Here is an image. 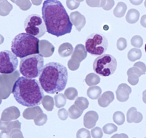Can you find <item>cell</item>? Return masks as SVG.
Returning <instances> with one entry per match:
<instances>
[{
    "mask_svg": "<svg viewBox=\"0 0 146 138\" xmlns=\"http://www.w3.org/2000/svg\"><path fill=\"white\" fill-rule=\"evenodd\" d=\"M47 32L59 37L71 33L73 23L65 8L58 0H46L42 7Z\"/></svg>",
    "mask_w": 146,
    "mask_h": 138,
    "instance_id": "cell-1",
    "label": "cell"
},
{
    "mask_svg": "<svg viewBox=\"0 0 146 138\" xmlns=\"http://www.w3.org/2000/svg\"><path fill=\"white\" fill-rule=\"evenodd\" d=\"M12 93L18 104L28 107L39 105L44 97L43 90L39 82L24 76L19 77L15 81Z\"/></svg>",
    "mask_w": 146,
    "mask_h": 138,
    "instance_id": "cell-2",
    "label": "cell"
},
{
    "mask_svg": "<svg viewBox=\"0 0 146 138\" xmlns=\"http://www.w3.org/2000/svg\"><path fill=\"white\" fill-rule=\"evenodd\" d=\"M68 80L67 68L59 62H50L44 66L39 76V82L44 92L49 94L61 92Z\"/></svg>",
    "mask_w": 146,
    "mask_h": 138,
    "instance_id": "cell-3",
    "label": "cell"
},
{
    "mask_svg": "<svg viewBox=\"0 0 146 138\" xmlns=\"http://www.w3.org/2000/svg\"><path fill=\"white\" fill-rule=\"evenodd\" d=\"M39 40L27 33L17 35L11 42V52L22 59L27 56L39 54Z\"/></svg>",
    "mask_w": 146,
    "mask_h": 138,
    "instance_id": "cell-4",
    "label": "cell"
},
{
    "mask_svg": "<svg viewBox=\"0 0 146 138\" xmlns=\"http://www.w3.org/2000/svg\"><path fill=\"white\" fill-rule=\"evenodd\" d=\"M43 68V56L40 54H36L21 59L19 71L24 77L28 79H35L39 76Z\"/></svg>",
    "mask_w": 146,
    "mask_h": 138,
    "instance_id": "cell-5",
    "label": "cell"
},
{
    "mask_svg": "<svg viewBox=\"0 0 146 138\" xmlns=\"http://www.w3.org/2000/svg\"><path fill=\"white\" fill-rule=\"evenodd\" d=\"M94 71L99 75L107 77L112 75L117 68L116 58L109 54H102L96 58L93 65Z\"/></svg>",
    "mask_w": 146,
    "mask_h": 138,
    "instance_id": "cell-6",
    "label": "cell"
},
{
    "mask_svg": "<svg viewBox=\"0 0 146 138\" xmlns=\"http://www.w3.org/2000/svg\"><path fill=\"white\" fill-rule=\"evenodd\" d=\"M108 40L102 34L93 33L89 35L85 42L87 52L94 56H101L106 52Z\"/></svg>",
    "mask_w": 146,
    "mask_h": 138,
    "instance_id": "cell-7",
    "label": "cell"
},
{
    "mask_svg": "<svg viewBox=\"0 0 146 138\" xmlns=\"http://www.w3.org/2000/svg\"><path fill=\"white\" fill-rule=\"evenodd\" d=\"M24 28L27 33L36 38L43 36L47 32L44 22L40 15L32 14L25 19Z\"/></svg>",
    "mask_w": 146,
    "mask_h": 138,
    "instance_id": "cell-8",
    "label": "cell"
},
{
    "mask_svg": "<svg viewBox=\"0 0 146 138\" xmlns=\"http://www.w3.org/2000/svg\"><path fill=\"white\" fill-rule=\"evenodd\" d=\"M18 66V57L11 51L0 52V73L10 74L14 72Z\"/></svg>",
    "mask_w": 146,
    "mask_h": 138,
    "instance_id": "cell-9",
    "label": "cell"
},
{
    "mask_svg": "<svg viewBox=\"0 0 146 138\" xmlns=\"http://www.w3.org/2000/svg\"><path fill=\"white\" fill-rule=\"evenodd\" d=\"M131 93V88L130 86L124 83L121 84L116 90L117 100L120 102H125L128 101Z\"/></svg>",
    "mask_w": 146,
    "mask_h": 138,
    "instance_id": "cell-10",
    "label": "cell"
},
{
    "mask_svg": "<svg viewBox=\"0 0 146 138\" xmlns=\"http://www.w3.org/2000/svg\"><path fill=\"white\" fill-rule=\"evenodd\" d=\"M128 82L131 86H135L139 82V78L143 74L141 70L137 67L133 66L128 69L127 71Z\"/></svg>",
    "mask_w": 146,
    "mask_h": 138,
    "instance_id": "cell-11",
    "label": "cell"
},
{
    "mask_svg": "<svg viewBox=\"0 0 146 138\" xmlns=\"http://www.w3.org/2000/svg\"><path fill=\"white\" fill-rule=\"evenodd\" d=\"M98 113L93 111L86 113L84 117V125L88 129H92L96 126V122L98 120Z\"/></svg>",
    "mask_w": 146,
    "mask_h": 138,
    "instance_id": "cell-12",
    "label": "cell"
},
{
    "mask_svg": "<svg viewBox=\"0 0 146 138\" xmlns=\"http://www.w3.org/2000/svg\"><path fill=\"white\" fill-rule=\"evenodd\" d=\"M127 122L128 123H139L143 120L142 113L138 112L135 107H131L127 112Z\"/></svg>",
    "mask_w": 146,
    "mask_h": 138,
    "instance_id": "cell-13",
    "label": "cell"
},
{
    "mask_svg": "<svg viewBox=\"0 0 146 138\" xmlns=\"http://www.w3.org/2000/svg\"><path fill=\"white\" fill-rule=\"evenodd\" d=\"M70 19H71V21L73 22L76 28L79 31H80L81 29L86 24L85 17L78 11L74 12L73 13H72L70 15Z\"/></svg>",
    "mask_w": 146,
    "mask_h": 138,
    "instance_id": "cell-14",
    "label": "cell"
},
{
    "mask_svg": "<svg viewBox=\"0 0 146 138\" xmlns=\"http://www.w3.org/2000/svg\"><path fill=\"white\" fill-rule=\"evenodd\" d=\"M114 100V94L111 91L104 92L101 96L100 97L98 100V103L100 106L102 107H106Z\"/></svg>",
    "mask_w": 146,
    "mask_h": 138,
    "instance_id": "cell-15",
    "label": "cell"
},
{
    "mask_svg": "<svg viewBox=\"0 0 146 138\" xmlns=\"http://www.w3.org/2000/svg\"><path fill=\"white\" fill-rule=\"evenodd\" d=\"M87 55V52L84 46L82 44H79L75 47V52L73 54L72 58H77L78 61L80 62L84 60Z\"/></svg>",
    "mask_w": 146,
    "mask_h": 138,
    "instance_id": "cell-16",
    "label": "cell"
},
{
    "mask_svg": "<svg viewBox=\"0 0 146 138\" xmlns=\"http://www.w3.org/2000/svg\"><path fill=\"white\" fill-rule=\"evenodd\" d=\"M139 16L140 14L137 10L135 9H130L127 13L126 15V20L127 22L130 24H134L138 21Z\"/></svg>",
    "mask_w": 146,
    "mask_h": 138,
    "instance_id": "cell-17",
    "label": "cell"
},
{
    "mask_svg": "<svg viewBox=\"0 0 146 138\" xmlns=\"http://www.w3.org/2000/svg\"><path fill=\"white\" fill-rule=\"evenodd\" d=\"M127 10V5L122 2L117 3V6L113 10V15L117 17H123Z\"/></svg>",
    "mask_w": 146,
    "mask_h": 138,
    "instance_id": "cell-18",
    "label": "cell"
},
{
    "mask_svg": "<svg viewBox=\"0 0 146 138\" xmlns=\"http://www.w3.org/2000/svg\"><path fill=\"white\" fill-rule=\"evenodd\" d=\"M102 89L100 86H91L87 90V96L92 100H97L100 98Z\"/></svg>",
    "mask_w": 146,
    "mask_h": 138,
    "instance_id": "cell-19",
    "label": "cell"
},
{
    "mask_svg": "<svg viewBox=\"0 0 146 138\" xmlns=\"http://www.w3.org/2000/svg\"><path fill=\"white\" fill-rule=\"evenodd\" d=\"M86 82L88 86H95L100 83V77L94 73L89 74L86 78Z\"/></svg>",
    "mask_w": 146,
    "mask_h": 138,
    "instance_id": "cell-20",
    "label": "cell"
},
{
    "mask_svg": "<svg viewBox=\"0 0 146 138\" xmlns=\"http://www.w3.org/2000/svg\"><path fill=\"white\" fill-rule=\"evenodd\" d=\"M142 51L139 48H132L128 53V58L129 61L134 62L137 60H139L142 57Z\"/></svg>",
    "mask_w": 146,
    "mask_h": 138,
    "instance_id": "cell-21",
    "label": "cell"
},
{
    "mask_svg": "<svg viewBox=\"0 0 146 138\" xmlns=\"http://www.w3.org/2000/svg\"><path fill=\"white\" fill-rule=\"evenodd\" d=\"M60 48V54L62 57L68 56L73 52V47L69 43H64Z\"/></svg>",
    "mask_w": 146,
    "mask_h": 138,
    "instance_id": "cell-22",
    "label": "cell"
},
{
    "mask_svg": "<svg viewBox=\"0 0 146 138\" xmlns=\"http://www.w3.org/2000/svg\"><path fill=\"white\" fill-rule=\"evenodd\" d=\"M113 120L117 125H121L125 122V115L121 111H116L113 115Z\"/></svg>",
    "mask_w": 146,
    "mask_h": 138,
    "instance_id": "cell-23",
    "label": "cell"
},
{
    "mask_svg": "<svg viewBox=\"0 0 146 138\" xmlns=\"http://www.w3.org/2000/svg\"><path fill=\"white\" fill-rule=\"evenodd\" d=\"M69 116L70 118L73 119H76L78 117H79L82 113L83 111L80 110L79 108H78L76 107H75L74 105H73L69 109Z\"/></svg>",
    "mask_w": 146,
    "mask_h": 138,
    "instance_id": "cell-24",
    "label": "cell"
},
{
    "mask_svg": "<svg viewBox=\"0 0 146 138\" xmlns=\"http://www.w3.org/2000/svg\"><path fill=\"white\" fill-rule=\"evenodd\" d=\"M75 104L79 108H80L82 111H83L88 108L89 105V102L86 98L79 97L76 99Z\"/></svg>",
    "mask_w": 146,
    "mask_h": 138,
    "instance_id": "cell-25",
    "label": "cell"
},
{
    "mask_svg": "<svg viewBox=\"0 0 146 138\" xmlns=\"http://www.w3.org/2000/svg\"><path fill=\"white\" fill-rule=\"evenodd\" d=\"M143 43V39L139 35H135L131 39V44L134 47L140 48L142 46Z\"/></svg>",
    "mask_w": 146,
    "mask_h": 138,
    "instance_id": "cell-26",
    "label": "cell"
},
{
    "mask_svg": "<svg viewBox=\"0 0 146 138\" xmlns=\"http://www.w3.org/2000/svg\"><path fill=\"white\" fill-rule=\"evenodd\" d=\"M103 131L106 134L110 135L117 130V127L113 123H108L105 125L103 128Z\"/></svg>",
    "mask_w": 146,
    "mask_h": 138,
    "instance_id": "cell-27",
    "label": "cell"
},
{
    "mask_svg": "<svg viewBox=\"0 0 146 138\" xmlns=\"http://www.w3.org/2000/svg\"><path fill=\"white\" fill-rule=\"evenodd\" d=\"M65 95L69 100H73L78 96V92L75 88H70L66 90Z\"/></svg>",
    "mask_w": 146,
    "mask_h": 138,
    "instance_id": "cell-28",
    "label": "cell"
},
{
    "mask_svg": "<svg viewBox=\"0 0 146 138\" xmlns=\"http://www.w3.org/2000/svg\"><path fill=\"white\" fill-rule=\"evenodd\" d=\"M77 138H91L90 132L88 130L86 129H80L76 134Z\"/></svg>",
    "mask_w": 146,
    "mask_h": 138,
    "instance_id": "cell-29",
    "label": "cell"
},
{
    "mask_svg": "<svg viewBox=\"0 0 146 138\" xmlns=\"http://www.w3.org/2000/svg\"><path fill=\"white\" fill-rule=\"evenodd\" d=\"M127 47V41L124 38H120L117 41V48L120 51L125 50Z\"/></svg>",
    "mask_w": 146,
    "mask_h": 138,
    "instance_id": "cell-30",
    "label": "cell"
},
{
    "mask_svg": "<svg viewBox=\"0 0 146 138\" xmlns=\"http://www.w3.org/2000/svg\"><path fill=\"white\" fill-rule=\"evenodd\" d=\"M104 0L100 1H87V3L91 7H103L105 4Z\"/></svg>",
    "mask_w": 146,
    "mask_h": 138,
    "instance_id": "cell-31",
    "label": "cell"
},
{
    "mask_svg": "<svg viewBox=\"0 0 146 138\" xmlns=\"http://www.w3.org/2000/svg\"><path fill=\"white\" fill-rule=\"evenodd\" d=\"M91 135L93 138H102L103 137V132L100 127H96L92 129Z\"/></svg>",
    "mask_w": 146,
    "mask_h": 138,
    "instance_id": "cell-32",
    "label": "cell"
},
{
    "mask_svg": "<svg viewBox=\"0 0 146 138\" xmlns=\"http://www.w3.org/2000/svg\"><path fill=\"white\" fill-rule=\"evenodd\" d=\"M134 66L137 67L138 69H140L141 70V71L142 72V73L143 74V75H145L146 74V66L143 62H137L134 64Z\"/></svg>",
    "mask_w": 146,
    "mask_h": 138,
    "instance_id": "cell-33",
    "label": "cell"
},
{
    "mask_svg": "<svg viewBox=\"0 0 146 138\" xmlns=\"http://www.w3.org/2000/svg\"><path fill=\"white\" fill-rule=\"evenodd\" d=\"M114 1H108L106 0L105 1V4L104 7H102L105 10H111L113 5H114Z\"/></svg>",
    "mask_w": 146,
    "mask_h": 138,
    "instance_id": "cell-34",
    "label": "cell"
},
{
    "mask_svg": "<svg viewBox=\"0 0 146 138\" xmlns=\"http://www.w3.org/2000/svg\"><path fill=\"white\" fill-rule=\"evenodd\" d=\"M67 5L68 7L71 9L73 10L74 9H76L79 6V2L78 1H67Z\"/></svg>",
    "mask_w": 146,
    "mask_h": 138,
    "instance_id": "cell-35",
    "label": "cell"
},
{
    "mask_svg": "<svg viewBox=\"0 0 146 138\" xmlns=\"http://www.w3.org/2000/svg\"><path fill=\"white\" fill-rule=\"evenodd\" d=\"M59 115H60V116L62 115V116H60V117L62 120H63L66 119L67 117H68V113H67L65 109H62L60 110V111Z\"/></svg>",
    "mask_w": 146,
    "mask_h": 138,
    "instance_id": "cell-36",
    "label": "cell"
},
{
    "mask_svg": "<svg viewBox=\"0 0 146 138\" xmlns=\"http://www.w3.org/2000/svg\"><path fill=\"white\" fill-rule=\"evenodd\" d=\"M111 138H129L128 135L125 134H116L113 135Z\"/></svg>",
    "mask_w": 146,
    "mask_h": 138,
    "instance_id": "cell-37",
    "label": "cell"
},
{
    "mask_svg": "<svg viewBox=\"0 0 146 138\" xmlns=\"http://www.w3.org/2000/svg\"><path fill=\"white\" fill-rule=\"evenodd\" d=\"M141 24L143 27L146 28V15L142 16L141 19Z\"/></svg>",
    "mask_w": 146,
    "mask_h": 138,
    "instance_id": "cell-38",
    "label": "cell"
},
{
    "mask_svg": "<svg viewBox=\"0 0 146 138\" xmlns=\"http://www.w3.org/2000/svg\"><path fill=\"white\" fill-rule=\"evenodd\" d=\"M143 2V1H130V2L132 3V4L135 5H140L142 2Z\"/></svg>",
    "mask_w": 146,
    "mask_h": 138,
    "instance_id": "cell-39",
    "label": "cell"
},
{
    "mask_svg": "<svg viewBox=\"0 0 146 138\" xmlns=\"http://www.w3.org/2000/svg\"><path fill=\"white\" fill-rule=\"evenodd\" d=\"M143 101L146 104V90L143 92Z\"/></svg>",
    "mask_w": 146,
    "mask_h": 138,
    "instance_id": "cell-40",
    "label": "cell"
},
{
    "mask_svg": "<svg viewBox=\"0 0 146 138\" xmlns=\"http://www.w3.org/2000/svg\"><path fill=\"white\" fill-rule=\"evenodd\" d=\"M145 7H146V1H145Z\"/></svg>",
    "mask_w": 146,
    "mask_h": 138,
    "instance_id": "cell-41",
    "label": "cell"
},
{
    "mask_svg": "<svg viewBox=\"0 0 146 138\" xmlns=\"http://www.w3.org/2000/svg\"><path fill=\"white\" fill-rule=\"evenodd\" d=\"M145 51H146V45H145Z\"/></svg>",
    "mask_w": 146,
    "mask_h": 138,
    "instance_id": "cell-42",
    "label": "cell"
},
{
    "mask_svg": "<svg viewBox=\"0 0 146 138\" xmlns=\"http://www.w3.org/2000/svg\"></svg>",
    "mask_w": 146,
    "mask_h": 138,
    "instance_id": "cell-43",
    "label": "cell"
}]
</instances>
